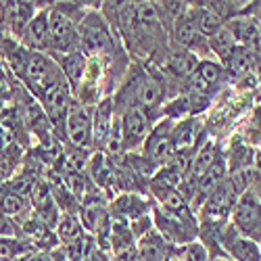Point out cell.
<instances>
[{"mask_svg": "<svg viewBox=\"0 0 261 261\" xmlns=\"http://www.w3.org/2000/svg\"><path fill=\"white\" fill-rule=\"evenodd\" d=\"M73 90L71 86L67 84V80H59L57 84H53L50 88L42 94V98L38 100L44 109V113L53 125V132L55 136L65 142V121H67V115L73 107Z\"/></svg>", "mask_w": 261, "mask_h": 261, "instance_id": "cell-1", "label": "cell"}, {"mask_svg": "<svg viewBox=\"0 0 261 261\" xmlns=\"http://www.w3.org/2000/svg\"><path fill=\"white\" fill-rule=\"evenodd\" d=\"M119 119V136H121V153L129 155L142 148L148 132L153 129L155 119L140 107H127L121 113H115Z\"/></svg>", "mask_w": 261, "mask_h": 261, "instance_id": "cell-2", "label": "cell"}, {"mask_svg": "<svg viewBox=\"0 0 261 261\" xmlns=\"http://www.w3.org/2000/svg\"><path fill=\"white\" fill-rule=\"evenodd\" d=\"M230 222L243 236L261 243V197H257L253 190L243 192L232 209Z\"/></svg>", "mask_w": 261, "mask_h": 261, "instance_id": "cell-3", "label": "cell"}, {"mask_svg": "<svg viewBox=\"0 0 261 261\" xmlns=\"http://www.w3.org/2000/svg\"><path fill=\"white\" fill-rule=\"evenodd\" d=\"M176 121L171 119H161L153 125V129L148 132L142 148H140V155L146 157L153 165L163 167L165 163H169L176 155L173 150V142H171V127Z\"/></svg>", "mask_w": 261, "mask_h": 261, "instance_id": "cell-4", "label": "cell"}, {"mask_svg": "<svg viewBox=\"0 0 261 261\" xmlns=\"http://www.w3.org/2000/svg\"><path fill=\"white\" fill-rule=\"evenodd\" d=\"M148 194H150V201H153V205L159 207L165 215L173 217V220H180L184 224H190V226H199L197 215H194V211L190 209L188 201L178 192V188L148 184Z\"/></svg>", "mask_w": 261, "mask_h": 261, "instance_id": "cell-5", "label": "cell"}, {"mask_svg": "<svg viewBox=\"0 0 261 261\" xmlns=\"http://www.w3.org/2000/svg\"><path fill=\"white\" fill-rule=\"evenodd\" d=\"M92 115L94 107H86L73 100V107L65 121V142L73 148H92Z\"/></svg>", "mask_w": 261, "mask_h": 261, "instance_id": "cell-6", "label": "cell"}, {"mask_svg": "<svg viewBox=\"0 0 261 261\" xmlns=\"http://www.w3.org/2000/svg\"><path fill=\"white\" fill-rule=\"evenodd\" d=\"M220 249L232 261H261L259 243L243 236L232 222H226L220 232Z\"/></svg>", "mask_w": 261, "mask_h": 261, "instance_id": "cell-7", "label": "cell"}, {"mask_svg": "<svg viewBox=\"0 0 261 261\" xmlns=\"http://www.w3.org/2000/svg\"><path fill=\"white\" fill-rule=\"evenodd\" d=\"M153 228L163 236V241L169 247H184L194 241H199V226H190L180 220L165 215L159 207L153 205Z\"/></svg>", "mask_w": 261, "mask_h": 261, "instance_id": "cell-8", "label": "cell"}, {"mask_svg": "<svg viewBox=\"0 0 261 261\" xmlns=\"http://www.w3.org/2000/svg\"><path fill=\"white\" fill-rule=\"evenodd\" d=\"M38 13L28 23L25 32L21 34L19 44L32 50V53H48L50 46V28H48V13H50V3H38Z\"/></svg>", "mask_w": 261, "mask_h": 261, "instance_id": "cell-9", "label": "cell"}, {"mask_svg": "<svg viewBox=\"0 0 261 261\" xmlns=\"http://www.w3.org/2000/svg\"><path fill=\"white\" fill-rule=\"evenodd\" d=\"M115 125V105L113 96H102L94 105V115H92V148L96 153H105Z\"/></svg>", "mask_w": 261, "mask_h": 261, "instance_id": "cell-10", "label": "cell"}, {"mask_svg": "<svg viewBox=\"0 0 261 261\" xmlns=\"http://www.w3.org/2000/svg\"><path fill=\"white\" fill-rule=\"evenodd\" d=\"M38 9V3H0V25L19 40Z\"/></svg>", "mask_w": 261, "mask_h": 261, "instance_id": "cell-11", "label": "cell"}, {"mask_svg": "<svg viewBox=\"0 0 261 261\" xmlns=\"http://www.w3.org/2000/svg\"><path fill=\"white\" fill-rule=\"evenodd\" d=\"M205 138H207V129L203 127L199 117H184L171 127V142L176 153H180V150H197Z\"/></svg>", "mask_w": 261, "mask_h": 261, "instance_id": "cell-12", "label": "cell"}, {"mask_svg": "<svg viewBox=\"0 0 261 261\" xmlns=\"http://www.w3.org/2000/svg\"><path fill=\"white\" fill-rule=\"evenodd\" d=\"M153 211V201L140 197L138 192H119L109 205V213L113 217H123L129 224L146 217Z\"/></svg>", "mask_w": 261, "mask_h": 261, "instance_id": "cell-13", "label": "cell"}, {"mask_svg": "<svg viewBox=\"0 0 261 261\" xmlns=\"http://www.w3.org/2000/svg\"><path fill=\"white\" fill-rule=\"evenodd\" d=\"M48 57L57 63V67L61 69L63 77L67 80V84L71 86V90L75 92L80 86H82V80H84V73H86V63H88V57L84 53H67V55H61V53H48Z\"/></svg>", "mask_w": 261, "mask_h": 261, "instance_id": "cell-14", "label": "cell"}, {"mask_svg": "<svg viewBox=\"0 0 261 261\" xmlns=\"http://www.w3.org/2000/svg\"><path fill=\"white\" fill-rule=\"evenodd\" d=\"M136 251H138V261H167L169 253H171V247L153 228L136 243Z\"/></svg>", "mask_w": 261, "mask_h": 261, "instance_id": "cell-15", "label": "cell"}, {"mask_svg": "<svg viewBox=\"0 0 261 261\" xmlns=\"http://www.w3.org/2000/svg\"><path fill=\"white\" fill-rule=\"evenodd\" d=\"M188 17L192 19V23L194 28H197L207 40L211 36H215L217 32H220L226 23L217 17L213 11H209L203 3H188Z\"/></svg>", "mask_w": 261, "mask_h": 261, "instance_id": "cell-16", "label": "cell"}, {"mask_svg": "<svg viewBox=\"0 0 261 261\" xmlns=\"http://www.w3.org/2000/svg\"><path fill=\"white\" fill-rule=\"evenodd\" d=\"M217 157H220V150H217V146H215V140L207 136L201 142V146L194 150V157H192V165H190V173H188V176L199 182V178H203L205 173L213 167V163L217 161Z\"/></svg>", "mask_w": 261, "mask_h": 261, "instance_id": "cell-17", "label": "cell"}, {"mask_svg": "<svg viewBox=\"0 0 261 261\" xmlns=\"http://www.w3.org/2000/svg\"><path fill=\"white\" fill-rule=\"evenodd\" d=\"M38 251L34 241L21 236V238H0V261H17L19 257L30 255Z\"/></svg>", "mask_w": 261, "mask_h": 261, "instance_id": "cell-18", "label": "cell"}, {"mask_svg": "<svg viewBox=\"0 0 261 261\" xmlns=\"http://www.w3.org/2000/svg\"><path fill=\"white\" fill-rule=\"evenodd\" d=\"M55 234L59 238L61 247H67L75 241H80V238L86 234V230L82 228V222L77 215H61V220L55 228Z\"/></svg>", "mask_w": 261, "mask_h": 261, "instance_id": "cell-19", "label": "cell"}, {"mask_svg": "<svg viewBox=\"0 0 261 261\" xmlns=\"http://www.w3.org/2000/svg\"><path fill=\"white\" fill-rule=\"evenodd\" d=\"M236 46H238V44H236V38H234L232 30H230L228 25H224L215 36L209 38V50H211V55L217 57V61H220V63H224V61L228 59V55H230Z\"/></svg>", "mask_w": 261, "mask_h": 261, "instance_id": "cell-20", "label": "cell"}, {"mask_svg": "<svg viewBox=\"0 0 261 261\" xmlns=\"http://www.w3.org/2000/svg\"><path fill=\"white\" fill-rule=\"evenodd\" d=\"M171 255L178 261H211L207 249L199 241L184 245V247H171Z\"/></svg>", "mask_w": 261, "mask_h": 261, "instance_id": "cell-21", "label": "cell"}, {"mask_svg": "<svg viewBox=\"0 0 261 261\" xmlns=\"http://www.w3.org/2000/svg\"><path fill=\"white\" fill-rule=\"evenodd\" d=\"M21 228L15 220L7 217L5 213H0V238H21Z\"/></svg>", "mask_w": 261, "mask_h": 261, "instance_id": "cell-22", "label": "cell"}, {"mask_svg": "<svg viewBox=\"0 0 261 261\" xmlns=\"http://www.w3.org/2000/svg\"><path fill=\"white\" fill-rule=\"evenodd\" d=\"M17 261H53V255L46 253V251H34V253H30V255L19 257Z\"/></svg>", "mask_w": 261, "mask_h": 261, "instance_id": "cell-23", "label": "cell"}, {"mask_svg": "<svg viewBox=\"0 0 261 261\" xmlns=\"http://www.w3.org/2000/svg\"><path fill=\"white\" fill-rule=\"evenodd\" d=\"M211 261H232L230 257H215V259H211Z\"/></svg>", "mask_w": 261, "mask_h": 261, "instance_id": "cell-24", "label": "cell"}]
</instances>
